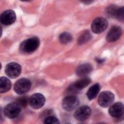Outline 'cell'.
I'll return each mask as SVG.
<instances>
[{"label":"cell","instance_id":"cell-1","mask_svg":"<svg viewBox=\"0 0 124 124\" xmlns=\"http://www.w3.org/2000/svg\"><path fill=\"white\" fill-rule=\"evenodd\" d=\"M40 45V40L37 37H33L23 41L19 46V51L23 54H30L35 51Z\"/></svg>","mask_w":124,"mask_h":124},{"label":"cell","instance_id":"cell-2","mask_svg":"<svg viewBox=\"0 0 124 124\" xmlns=\"http://www.w3.org/2000/svg\"><path fill=\"white\" fill-rule=\"evenodd\" d=\"M21 107L16 102H11L7 104L4 108V113L6 116L10 119L16 118L19 114Z\"/></svg>","mask_w":124,"mask_h":124},{"label":"cell","instance_id":"cell-3","mask_svg":"<svg viewBox=\"0 0 124 124\" xmlns=\"http://www.w3.org/2000/svg\"><path fill=\"white\" fill-rule=\"evenodd\" d=\"M31 87V81L27 78L18 79L14 86V91L18 94H23L27 93Z\"/></svg>","mask_w":124,"mask_h":124},{"label":"cell","instance_id":"cell-4","mask_svg":"<svg viewBox=\"0 0 124 124\" xmlns=\"http://www.w3.org/2000/svg\"><path fill=\"white\" fill-rule=\"evenodd\" d=\"M79 104V101L78 98L72 95L66 96L62 103L63 108L68 111L73 110L78 107Z\"/></svg>","mask_w":124,"mask_h":124},{"label":"cell","instance_id":"cell-5","mask_svg":"<svg viewBox=\"0 0 124 124\" xmlns=\"http://www.w3.org/2000/svg\"><path fill=\"white\" fill-rule=\"evenodd\" d=\"M108 23L103 17H97L93 20L91 25V29L95 33H100L107 28Z\"/></svg>","mask_w":124,"mask_h":124},{"label":"cell","instance_id":"cell-6","mask_svg":"<svg viewBox=\"0 0 124 124\" xmlns=\"http://www.w3.org/2000/svg\"><path fill=\"white\" fill-rule=\"evenodd\" d=\"M114 100V95L113 93L109 91H105L102 92L98 99L99 105L103 108H106L109 106Z\"/></svg>","mask_w":124,"mask_h":124},{"label":"cell","instance_id":"cell-7","mask_svg":"<svg viewBox=\"0 0 124 124\" xmlns=\"http://www.w3.org/2000/svg\"><path fill=\"white\" fill-rule=\"evenodd\" d=\"M44 96L39 93L32 94L29 98V104L33 109H39L42 108L45 103Z\"/></svg>","mask_w":124,"mask_h":124},{"label":"cell","instance_id":"cell-8","mask_svg":"<svg viewBox=\"0 0 124 124\" xmlns=\"http://www.w3.org/2000/svg\"><path fill=\"white\" fill-rule=\"evenodd\" d=\"M20 65L16 62H10L6 65L5 69L6 74L10 78H15L18 77L21 73Z\"/></svg>","mask_w":124,"mask_h":124},{"label":"cell","instance_id":"cell-9","mask_svg":"<svg viewBox=\"0 0 124 124\" xmlns=\"http://www.w3.org/2000/svg\"><path fill=\"white\" fill-rule=\"evenodd\" d=\"M16 20V15L15 12L12 10L4 11L0 17V22L4 25H10L15 22Z\"/></svg>","mask_w":124,"mask_h":124},{"label":"cell","instance_id":"cell-10","mask_svg":"<svg viewBox=\"0 0 124 124\" xmlns=\"http://www.w3.org/2000/svg\"><path fill=\"white\" fill-rule=\"evenodd\" d=\"M91 108L87 106H83L79 108L75 112V118L78 121H84L86 120L91 115Z\"/></svg>","mask_w":124,"mask_h":124},{"label":"cell","instance_id":"cell-11","mask_svg":"<svg viewBox=\"0 0 124 124\" xmlns=\"http://www.w3.org/2000/svg\"><path fill=\"white\" fill-rule=\"evenodd\" d=\"M124 112V105L121 102H117L113 104L108 109L109 114L114 118H120L123 116Z\"/></svg>","mask_w":124,"mask_h":124},{"label":"cell","instance_id":"cell-12","mask_svg":"<svg viewBox=\"0 0 124 124\" xmlns=\"http://www.w3.org/2000/svg\"><path fill=\"white\" fill-rule=\"evenodd\" d=\"M122 33V30L119 26H113L109 30L107 36V40L109 42H113L117 41L120 37Z\"/></svg>","mask_w":124,"mask_h":124},{"label":"cell","instance_id":"cell-13","mask_svg":"<svg viewBox=\"0 0 124 124\" xmlns=\"http://www.w3.org/2000/svg\"><path fill=\"white\" fill-rule=\"evenodd\" d=\"M93 70L92 65L89 63H84L79 65L76 70V74L79 77H85Z\"/></svg>","mask_w":124,"mask_h":124},{"label":"cell","instance_id":"cell-14","mask_svg":"<svg viewBox=\"0 0 124 124\" xmlns=\"http://www.w3.org/2000/svg\"><path fill=\"white\" fill-rule=\"evenodd\" d=\"M11 82L10 80L6 77H1L0 80V92L4 93L8 91L11 88Z\"/></svg>","mask_w":124,"mask_h":124},{"label":"cell","instance_id":"cell-15","mask_svg":"<svg viewBox=\"0 0 124 124\" xmlns=\"http://www.w3.org/2000/svg\"><path fill=\"white\" fill-rule=\"evenodd\" d=\"M91 80L90 78L83 77L73 83V84L77 90L80 91L87 86L91 83Z\"/></svg>","mask_w":124,"mask_h":124},{"label":"cell","instance_id":"cell-16","mask_svg":"<svg viewBox=\"0 0 124 124\" xmlns=\"http://www.w3.org/2000/svg\"><path fill=\"white\" fill-rule=\"evenodd\" d=\"M100 91V85L96 83L91 86L87 92V96L89 100H92L95 98Z\"/></svg>","mask_w":124,"mask_h":124},{"label":"cell","instance_id":"cell-17","mask_svg":"<svg viewBox=\"0 0 124 124\" xmlns=\"http://www.w3.org/2000/svg\"><path fill=\"white\" fill-rule=\"evenodd\" d=\"M91 38V35L88 31H85L78 38V43L79 45H82L87 42Z\"/></svg>","mask_w":124,"mask_h":124},{"label":"cell","instance_id":"cell-18","mask_svg":"<svg viewBox=\"0 0 124 124\" xmlns=\"http://www.w3.org/2000/svg\"><path fill=\"white\" fill-rule=\"evenodd\" d=\"M59 40L61 43L63 44H67L72 41V36L69 33L64 32L60 35Z\"/></svg>","mask_w":124,"mask_h":124},{"label":"cell","instance_id":"cell-19","mask_svg":"<svg viewBox=\"0 0 124 124\" xmlns=\"http://www.w3.org/2000/svg\"><path fill=\"white\" fill-rule=\"evenodd\" d=\"M119 7L115 5H111L109 6L107 10V12L108 16L111 17L116 18L118 11Z\"/></svg>","mask_w":124,"mask_h":124},{"label":"cell","instance_id":"cell-20","mask_svg":"<svg viewBox=\"0 0 124 124\" xmlns=\"http://www.w3.org/2000/svg\"><path fill=\"white\" fill-rule=\"evenodd\" d=\"M16 101V102H17L21 107L25 108L27 106L28 102H29V99L27 96H24L18 98Z\"/></svg>","mask_w":124,"mask_h":124},{"label":"cell","instance_id":"cell-21","mask_svg":"<svg viewBox=\"0 0 124 124\" xmlns=\"http://www.w3.org/2000/svg\"><path fill=\"white\" fill-rule=\"evenodd\" d=\"M44 123L46 124H60V122L59 120L55 117L50 116L45 118V119L44 120Z\"/></svg>","mask_w":124,"mask_h":124},{"label":"cell","instance_id":"cell-22","mask_svg":"<svg viewBox=\"0 0 124 124\" xmlns=\"http://www.w3.org/2000/svg\"><path fill=\"white\" fill-rule=\"evenodd\" d=\"M124 7H119L116 18L121 21H124Z\"/></svg>","mask_w":124,"mask_h":124},{"label":"cell","instance_id":"cell-23","mask_svg":"<svg viewBox=\"0 0 124 124\" xmlns=\"http://www.w3.org/2000/svg\"><path fill=\"white\" fill-rule=\"evenodd\" d=\"M95 61H96V62H97L98 63H102L104 62L105 59H102V58H96Z\"/></svg>","mask_w":124,"mask_h":124},{"label":"cell","instance_id":"cell-24","mask_svg":"<svg viewBox=\"0 0 124 124\" xmlns=\"http://www.w3.org/2000/svg\"><path fill=\"white\" fill-rule=\"evenodd\" d=\"M84 3H88V4H90V3H91V2H93V1H83Z\"/></svg>","mask_w":124,"mask_h":124}]
</instances>
